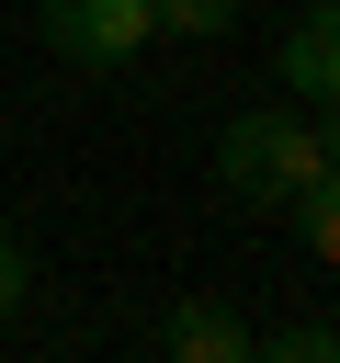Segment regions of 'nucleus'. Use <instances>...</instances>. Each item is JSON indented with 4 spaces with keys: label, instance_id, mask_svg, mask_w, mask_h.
<instances>
[{
    "label": "nucleus",
    "instance_id": "obj_3",
    "mask_svg": "<svg viewBox=\"0 0 340 363\" xmlns=\"http://www.w3.org/2000/svg\"><path fill=\"white\" fill-rule=\"evenodd\" d=\"M159 352H170V363H238V352H249V329H238V306L181 295V306L159 318Z\"/></svg>",
    "mask_w": 340,
    "mask_h": 363
},
{
    "label": "nucleus",
    "instance_id": "obj_7",
    "mask_svg": "<svg viewBox=\"0 0 340 363\" xmlns=\"http://www.w3.org/2000/svg\"><path fill=\"white\" fill-rule=\"evenodd\" d=\"M147 11H159V34H193V45L238 23V0H147Z\"/></svg>",
    "mask_w": 340,
    "mask_h": 363
},
{
    "label": "nucleus",
    "instance_id": "obj_10",
    "mask_svg": "<svg viewBox=\"0 0 340 363\" xmlns=\"http://www.w3.org/2000/svg\"><path fill=\"white\" fill-rule=\"evenodd\" d=\"M295 11H329V0H295Z\"/></svg>",
    "mask_w": 340,
    "mask_h": 363
},
{
    "label": "nucleus",
    "instance_id": "obj_8",
    "mask_svg": "<svg viewBox=\"0 0 340 363\" xmlns=\"http://www.w3.org/2000/svg\"><path fill=\"white\" fill-rule=\"evenodd\" d=\"M23 284H34V250H23V238H11V227H0V318H11V306H23Z\"/></svg>",
    "mask_w": 340,
    "mask_h": 363
},
{
    "label": "nucleus",
    "instance_id": "obj_2",
    "mask_svg": "<svg viewBox=\"0 0 340 363\" xmlns=\"http://www.w3.org/2000/svg\"><path fill=\"white\" fill-rule=\"evenodd\" d=\"M34 23H45V45H57L68 68H125V57L159 34V11H147V0H45Z\"/></svg>",
    "mask_w": 340,
    "mask_h": 363
},
{
    "label": "nucleus",
    "instance_id": "obj_6",
    "mask_svg": "<svg viewBox=\"0 0 340 363\" xmlns=\"http://www.w3.org/2000/svg\"><path fill=\"white\" fill-rule=\"evenodd\" d=\"M249 352H272V363H340V329H329V318H295V329H272V340H249Z\"/></svg>",
    "mask_w": 340,
    "mask_h": 363
},
{
    "label": "nucleus",
    "instance_id": "obj_1",
    "mask_svg": "<svg viewBox=\"0 0 340 363\" xmlns=\"http://www.w3.org/2000/svg\"><path fill=\"white\" fill-rule=\"evenodd\" d=\"M215 170H227V193H238V204H295L306 182H329V147H317V125H306V113L261 102V113H238V125H227Z\"/></svg>",
    "mask_w": 340,
    "mask_h": 363
},
{
    "label": "nucleus",
    "instance_id": "obj_4",
    "mask_svg": "<svg viewBox=\"0 0 340 363\" xmlns=\"http://www.w3.org/2000/svg\"><path fill=\"white\" fill-rule=\"evenodd\" d=\"M283 91H295V102H340V0L283 34Z\"/></svg>",
    "mask_w": 340,
    "mask_h": 363
},
{
    "label": "nucleus",
    "instance_id": "obj_9",
    "mask_svg": "<svg viewBox=\"0 0 340 363\" xmlns=\"http://www.w3.org/2000/svg\"><path fill=\"white\" fill-rule=\"evenodd\" d=\"M317 147H329V170H340V102H317Z\"/></svg>",
    "mask_w": 340,
    "mask_h": 363
},
{
    "label": "nucleus",
    "instance_id": "obj_5",
    "mask_svg": "<svg viewBox=\"0 0 340 363\" xmlns=\"http://www.w3.org/2000/svg\"><path fill=\"white\" fill-rule=\"evenodd\" d=\"M283 216H295V238H306L317 261H340V170H329V182H306Z\"/></svg>",
    "mask_w": 340,
    "mask_h": 363
}]
</instances>
